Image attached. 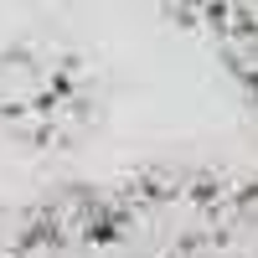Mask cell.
I'll return each mask as SVG.
<instances>
[{"label": "cell", "instance_id": "obj_1", "mask_svg": "<svg viewBox=\"0 0 258 258\" xmlns=\"http://www.w3.org/2000/svg\"><path fill=\"white\" fill-rule=\"evenodd\" d=\"M0 258H258V170L140 165L0 217Z\"/></svg>", "mask_w": 258, "mask_h": 258}, {"label": "cell", "instance_id": "obj_2", "mask_svg": "<svg viewBox=\"0 0 258 258\" xmlns=\"http://www.w3.org/2000/svg\"><path fill=\"white\" fill-rule=\"evenodd\" d=\"M98 124V78L52 36L0 47V135L31 155H68Z\"/></svg>", "mask_w": 258, "mask_h": 258}, {"label": "cell", "instance_id": "obj_3", "mask_svg": "<svg viewBox=\"0 0 258 258\" xmlns=\"http://www.w3.org/2000/svg\"><path fill=\"white\" fill-rule=\"evenodd\" d=\"M202 36L222 57L227 78L243 88V98L258 109V0H217L202 21Z\"/></svg>", "mask_w": 258, "mask_h": 258}, {"label": "cell", "instance_id": "obj_4", "mask_svg": "<svg viewBox=\"0 0 258 258\" xmlns=\"http://www.w3.org/2000/svg\"><path fill=\"white\" fill-rule=\"evenodd\" d=\"M212 6H217V0H165V11L181 16L186 26H197V31H202V21L212 16Z\"/></svg>", "mask_w": 258, "mask_h": 258}]
</instances>
